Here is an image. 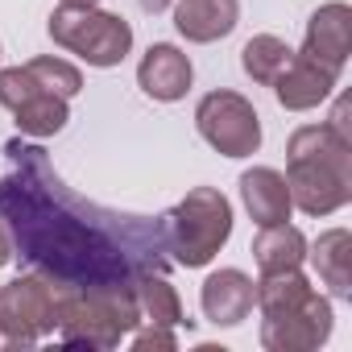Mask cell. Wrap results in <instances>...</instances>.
<instances>
[{
	"label": "cell",
	"instance_id": "cell-18",
	"mask_svg": "<svg viewBox=\"0 0 352 352\" xmlns=\"http://www.w3.org/2000/svg\"><path fill=\"white\" fill-rule=\"evenodd\" d=\"M253 261L261 274H282V270H302L307 261V236L294 224H265L253 241Z\"/></svg>",
	"mask_w": 352,
	"mask_h": 352
},
{
	"label": "cell",
	"instance_id": "cell-23",
	"mask_svg": "<svg viewBox=\"0 0 352 352\" xmlns=\"http://www.w3.org/2000/svg\"><path fill=\"white\" fill-rule=\"evenodd\" d=\"M9 261H13V241H9L5 224H0V265H9Z\"/></svg>",
	"mask_w": 352,
	"mask_h": 352
},
{
	"label": "cell",
	"instance_id": "cell-13",
	"mask_svg": "<svg viewBox=\"0 0 352 352\" xmlns=\"http://www.w3.org/2000/svg\"><path fill=\"white\" fill-rule=\"evenodd\" d=\"M236 21H241V0H179L174 5V30L195 46L228 38Z\"/></svg>",
	"mask_w": 352,
	"mask_h": 352
},
{
	"label": "cell",
	"instance_id": "cell-20",
	"mask_svg": "<svg viewBox=\"0 0 352 352\" xmlns=\"http://www.w3.org/2000/svg\"><path fill=\"white\" fill-rule=\"evenodd\" d=\"M30 67V75L46 87V91H54V96H63V100H71V96H79L83 91V75H79V67H71L67 58H30L25 63Z\"/></svg>",
	"mask_w": 352,
	"mask_h": 352
},
{
	"label": "cell",
	"instance_id": "cell-16",
	"mask_svg": "<svg viewBox=\"0 0 352 352\" xmlns=\"http://www.w3.org/2000/svg\"><path fill=\"white\" fill-rule=\"evenodd\" d=\"M307 257H311L319 282H323L336 298H348V294H352V232H348V228H327V232H319V241L307 245Z\"/></svg>",
	"mask_w": 352,
	"mask_h": 352
},
{
	"label": "cell",
	"instance_id": "cell-25",
	"mask_svg": "<svg viewBox=\"0 0 352 352\" xmlns=\"http://www.w3.org/2000/svg\"><path fill=\"white\" fill-rule=\"evenodd\" d=\"M58 5H67V9H96L100 0H58Z\"/></svg>",
	"mask_w": 352,
	"mask_h": 352
},
{
	"label": "cell",
	"instance_id": "cell-10",
	"mask_svg": "<svg viewBox=\"0 0 352 352\" xmlns=\"http://www.w3.org/2000/svg\"><path fill=\"white\" fill-rule=\"evenodd\" d=\"M336 83H340V71H331L327 63L294 50L290 63L278 71V79L270 87H274V96H278V104L286 112H311V108H319L336 91Z\"/></svg>",
	"mask_w": 352,
	"mask_h": 352
},
{
	"label": "cell",
	"instance_id": "cell-24",
	"mask_svg": "<svg viewBox=\"0 0 352 352\" xmlns=\"http://www.w3.org/2000/svg\"><path fill=\"white\" fill-rule=\"evenodd\" d=\"M170 5H174V0H141V9H145V13H166Z\"/></svg>",
	"mask_w": 352,
	"mask_h": 352
},
{
	"label": "cell",
	"instance_id": "cell-19",
	"mask_svg": "<svg viewBox=\"0 0 352 352\" xmlns=\"http://www.w3.org/2000/svg\"><path fill=\"white\" fill-rule=\"evenodd\" d=\"M290 46L282 42V38H274V34H257V38H249L245 42V50H241V67H245V75L253 79V83H274L278 79V71L290 63Z\"/></svg>",
	"mask_w": 352,
	"mask_h": 352
},
{
	"label": "cell",
	"instance_id": "cell-8",
	"mask_svg": "<svg viewBox=\"0 0 352 352\" xmlns=\"http://www.w3.org/2000/svg\"><path fill=\"white\" fill-rule=\"evenodd\" d=\"M199 137L224 157H249L261 149V116L241 91H208L195 108Z\"/></svg>",
	"mask_w": 352,
	"mask_h": 352
},
{
	"label": "cell",
	"instance_id": "cell-15",
	"mask_svg": "<svg viewBox=\"0 0 352 352\" xmlns=\"http://www.w3.org/2000/svg\"><path fill=\"white\" fill-rule=\"evenodd\" d=\"M241 199L249 208V216L257 220V228L265 224H286L294 204H290V187H286V174L274 166H253L241 174Z\"/></svg>",
	"mask_w": 352,
	"mask_h": 352
},
{
	"label": "cell",
	"instance_id": "cell-4",
	"mask_svg": "<svg viewBox=\"0 0 352 352\" xmlns=\"http://www.w3.org/2000/svg\"><path fill=\"white\" fill-rule=\"evenodd\" d=\"M141 327V307L129 282H100V286H67L58 302L54 336L79 348H116Z\"/></svg>",
	"mask_w": 352,
	"mask_h": 352
},
{
	"label": "cell",
	"instance_id": "cell-22",
	"mask_svg": "<svg viewBox=\"0 0 352 352\" xmlns=\"http://www.w3.org/2000/svg\"><path fill=\"white\" fill-rule=\"evenodd\" d=\"M327 129H331L336 137H344V141H352V129H348V100H340V104H336V112H331V120H327Z\"/></svg>",
	"mask_w": 352,
	"mask_h": 352
},
{
	"label": "cell",
	"instance_id": "cell-3",
	"mask_svg": "<svg viewBox=\"0 0 352 352\" xmlns=\"http://www.w3.org/2000/svg\"><path fill=\"white\" fill-rule=\"evenodd\" d=\"M286 153V187L298 212L331 216L352 199V141L336 137L327 124H302Z\"/></svg>",
	"mask_w": 352,
	"mask_h": 352
},
{
	"label": "cell",
	"instance_id": "cell-2",
	"mask_svg": "<svg viewBox=\"0 0 352 352\" xmlns=\"http://www.w3.org/2000/svg\"><path fill=\"white\" fill-rule=\"evenodd\" d=\"M253 302L261 307V344L270 352H315L331 336V298L319 294L302 270L261 274Z\"/></svg>",
	"mask_w": 352,
	"mask_h": 352
},
{
	"label": "cell",
	"instance_id": "cell-11",
	"mask_svg": "<svg viewBox=\"0 0 352 352\" xmlns=\"http://www.w3.org/2000/svg\"><path fill=\"white\" fill-rule=\"evenodd\" d=\"M191 58L179 50V46H170V42H153L137 67V83L149 100H162V104H174V100H183L191 91Z\"/></svg>",
	"mask_w": 352,
	"mask_h": 352
},
{
	"label": "cell",
	"instance_id": "cell-21",
	"mask_svg": "<svg viewBox=\"0 0 352 352\" xmlns=\"http://www.w3.org/2000/svg\"><path fill=\"white\" fill-rule=\"evenodd\" d=\"M129 340H133V348H137V352H149V348L174 352V348H179V340H174V331H170V327H153V323H149L145 331H133Z\"/></svg>",
	"mask_w": 352,
	"mask_h": 352
},
{
	"label": "cell",
	"instance_id": "cell-9",
	"mask_svg": "<svg viewBox=\"0 0 352 352\" xmlns=\"http://www.w3.org/2000/svg\"><path fill=\"white\" fill-rule=\"evenodd\" d=\"M0 104L17 116V129L25 137H54L71 120L67 100L46 91L30 75V67H5V71H0Z\"/></svg>",
	"mask_w": 352,
	"mask_h": 352
},
{
	"label": "cell",
	"instance_id": "cell-7",
	"mask_svg": "<svg viewBox=\"0 0 352 352\" xmlns=\"http://www.w3.org/2000/svg\"><path fill=\"white\" fill-rule=\"evenodd\" d=\"M50 38L54 46L71 50L87 67H120L133 50V25L120 13L104 9H67L58 5L50 13Z\"/></svg>",
	"mask_w": 352,
	"mask_h": 352
},
{
	"label": "cell",
	"instance_id": "cell-5",
	"mask_svg": "<svg viewBox=\"0 0 352 352\" xmlns=\"http://www.w3.org/2000/svg\"><path fill=\"white\" fill-rule=\"evenodd\" d=\"M166 232H170L166 245H170L174 261L187 265V270H199L228 245V236H232V204L216 187H195L166 216Z\"/></svg>",
	"mask_w": 352,
	"mask_h": 352
},
{
	"label": "cell",
	"instance_id": "cell-14",
	"mask_svg": "<svg viewBox=\"0 0 352 352\" xmlns=\"http://www.w3.org/2000/svg\"><path fill=\"white\" fill-rule=\"evenodd\" d=\"M204 315L216 327H236L253 311V278L245 270H216L199 290Z\"/></svg>",
	"mask_w": 352,
	"mask_h": 352
},
{
	"label": "cell",
	"instance_id": "cell-17",
	"mask_svg": "<svg viewBox=\"0 0 352 352\" xmlns=\"http://www.w3.org/2000/svg\"><path fill=\"white\" fill-rule=\"evenodd\" d=\"M133 294H137V307H141V323H153V327L187 323L179 290H174L157 270H133Z\"/></svg>",
	"mask_w": 352,
	"mask_h": 352
},
{
	"label": "cell",
	"instance_id": "cell-12",
	"mask_svg": "<svg viewBox=\"0 0 352 352\" xmlns=\"http://www.w3.org/2000/svg\"><path fill=\"white\" fill-rule=\"evenodd\" d=\"M302 54L327 63L331 71H344V63L352 54V9L344 5V0H331V5L311 13Z\"/></svg>",
	"mask_w": 352,
	"mask_h": 352
},
{
	"label": "cell",
	"instance_id": "cell-6",
	"mask_svg": "<svg viewBox=\"0 0 352 352\" xmlns=\"http://www.w3.org/2000/svg\"><path fill=\"white\" fill-rule=\"evenodd\" d=\"M63 282L46 274H21L0 286V348H30L58 327Z\"/></svg>",
	"mask_w": 352,
	"mask_h": 352
},
{
	"label": "cell",
	"instance_id": "cell-1",
	"mask_svg": "<svg viewBox=\"0 0 352 352\" xmlns=\"http://www.w3.org/2000/svg\"><path fill=\"white\" fill-rule=\"evenodd\" d=\"M0 216L13 220L21 253L63 286L124 282L129 274L124 257L96 228H87V220L67 216L50 191H30L25 179L0 183Z\"/></svg>",
	"mask_w": 352,
	"mask_h": 352
}]
</instances>
